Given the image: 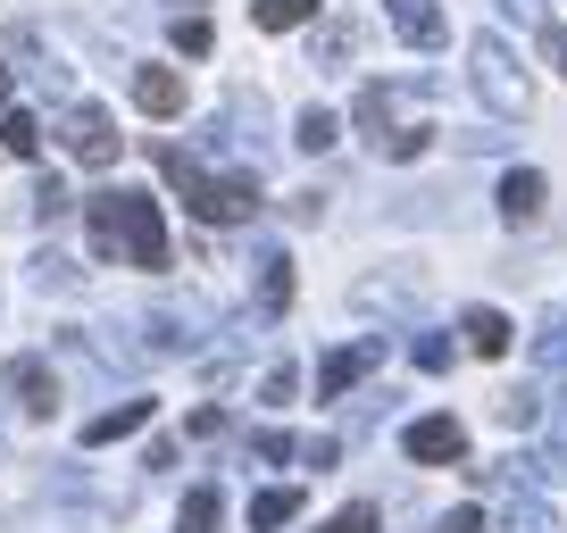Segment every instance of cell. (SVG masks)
Masks as SVG:
<instances>
[{"label":"cell","mask_w":567,"mask_h":533,"mask_svg":"<svg viewBox=\"0 0 567 533\" xmlns=\"http://www.w3.org/2000/svg\"><path fill=\"white\" fill-rule=\"evenodd\" d=\"M159 176L184 192V209L200 217V226H250L259 217V176H209V167L193 159V150L159 143Z\"/></svg>","instance_id":"cell-1"},{"label":"cell","mask_w":567,"mask_h":533,"mask_svg":"<svg viewBox=\"0 0 567 533\" xmlns=\"http://www.w3.org/2000/svg\"><path fill=\"white\" fill-rule=\"evenodd\" d=\"M467 84H476V101L493 108V117H526L534 108V75L517 67V51L493 42V34H476V51H467Z\"/></svg>","instance_id":"cell-2"},{"label":"cell","mask_w":567,"mask_h":533,"mask_svg":"<svg viewBox=\"0 0 567 533\" xmlns=\"http://www.w3.org/2000/svg\"><path fill=\"white\" fill-rule=\"evenodd\" d=\"M117 259L125 266H167V226L151 192H117Z\"/></svg>","instance_id":"cell-3"},{"label":"cell","mask_w":567,"mask_h":533,"mask_svg":"<svg viewBox=\"0 0 567 533\" xmlns=\"http://www.w3.org/2000/svg\"><path fill=\"white\" fill-rule=\"evenodd\" d=\"M68 159L75 167H117V117L101 101H75L68 108Z\"/></svg>","instance_id":"cell-4"},{"label":"cell","mask_w":567,"mask_h":533,"mask_svg":"<svg viewBox=\"0 0 567 533\" xmlns=\"http://www.w3.org/2000/svg\"><path fill=\"white\" fill-rule=\"evenodd\" d=\"M401 450L417 467H460L467 459V426H460V417H417V426L401 433Z\"/></svg>","instance_id":"cell-5"},{"label":"cell","mask_w":567,"mask_h":533,"mask_svg":"<svg viewBox=\"0 0 567 533\" xmlns=\"http://www.w3.org/2000/svg\"><path fill=\"white\" fill-rule=\"evenodd\" d=\"M9 391H18V409H25V417H51V409H59V367H51L42 351L9 358Z\"/></svg>","instance_id":"cell-6"},{"label":"cell","mask_w":567,"mask_h":533,"mask_svg":"<svg viewBox=\"0 0 567 533\" xmlns=\"http://www.w3.org/2000/svg\"><path fill=\"white\" fill-rule=\"evenodd\" d=\"M200 325H209V309H200V301H167L159 317H151V351H167V358L200 351Z\"/></svg>","instance_id":"cell-7"},{"label":"cell","mask_w":567,"mask_h":533,"mask_svg":"<svg viewBox=\"0 0 567 533\" xmlns=\"http://www.w3.org/2000/svg\"><path fill=\"white\" fill-rule=\"evenodd\" d=\"M375 358H384V342H351V351H326V358H318V400H342V391H351L359 375L375 367Z\"/></svg>","instance_id":"cell-8"},{"label":"cell","mask_w":567,"mask_h":533,"mask_svg":"<svg viewBox=\"0 0 567 533\" xmlns=\"http://www.w3.org/2000/svg\"><path fill=\"white\" fill-rule=\"evenodd\" d=\"M392 34L401 42H417V51H443V9H434V0H392Z\"/></svg>","instance_id":"cell-9"},{"label":"cell","mask_w":567,"mask_h":533,"mask_svg":"<svg viewBox=\"0 0 567 533\" xmlns=\"http://www.w3.org/2000/svg\"><path fill=\"white\" fill-rule=\"evenodd\" d=\"M134 108L142 117H176L184 108V75L176 67H134Z\"/></svg>","instance_id":"cell-10"},{"label":"cell","mask_w":567,"mask_h":533,"mask_svg":"<svg viewBox=\"0 0 567 533\" xmlns=\"http://www.w3.org/2000/svg\"><path fill=\"white\" fill-rule=\"evenodd\" d=\"M543 200H550V184L534 176V167H509V176H501V217H509V226H534Z\"/></svg>","instance_id":"cell-11"},{"label":"cell","mask_w":567,"mask_h":533,"mask_svg":"<svg viewBox=\"0 0 567 533\" xmlns=\"http://www.w3.org/2000/svg\"><path fill=\"white\" fill-rule=\"evenodd\" d=\"M151 426V400H117V409H101L84 426V450H109V442H125V433H142Z\"/></svg>","instance_id":"cell-12"},{"label":"cell","mask_w":567,"mask_h":533,"mask_svg":"<svg viewBox=\"0 0 567 533\" xmlns=\"http://www.w3.org/2000/svg\"><path fill=\"white\" fill-rule=\"evenodd\" d=\"M460 334H467V351H476V358H501V351H509V317H501V309H467Z\"/></svg>","instance_id":"cell-13"},{"label":"cell","mask_w":567,"mask_h":533,"mask_svg":"<svg viewBox=\"0 0 567 533\" xmlns=\"http://www.w3.org/2000/svg\"><path fill=\"white\" fill-rule=\"evenodd\" d=\"M217 525H226L217 483H193V492H184V509H176V533H217Z\"/></svg>","instance_id":"cell-14"},{"label":"cell","mask_w":567,"mask_h":533,"mask_svg":"<svg viewBox=\"0 0 567 533\" xmlns=\"http://www.w3.org/2000/svg\"><path fill=\"white\" fill-rule=\"evenodd\" d=\"M501 533H559V509H550L543 492H509V516H501Z\"/></svg>","instance_id":"cell-15"},{"label":"cell","mask_w":567,"mask_h":533,"mask_svg":"<svg viewBox=\"0 0 567 533\" xmlns=\"http://www.w3.org/2000/svg\"><path fill=\"white\" fill-rule=\"evenodd\" d=\"M292 516H301V492H292V483H276V492L250 500V533H284Z\"/></svg>","instance_id":"cell-16"},{"label":"cell","mask_w":567,"mask_h":533,"mask_svg":"<svg viewBox=\"0 0 567 533\" xmlns=\"http://www.w3.org/2000/svg\"><path fill=\"white\" fill-rule=\"evenodd\" d=\"M259 309H267V317L292 309V259H284V250H267V259H259Z\"/></svg>","instance_id":"cell-17"},{"label":"cell","mask_w":567,"mask_h":533,"mask_svg":"<svg viewBox=\"0 0 567 533\" xmlns=\"http://www.w3.org/2000/svg\"><path fill=\"white\" fill-rule=\"evenodd\" d=\"M309 18H318V0H250V25H267V34H292Z\"/></svg>","instance_id":"cell-18"},{"label":"cell","mask_w":567,"mask_h":533,"mask_svg":"<svg viewBox=\"0 0 567 533\" xmlns=\"http://www.w3.org/2000/svg\"><path fill=\"white\" fill-rule=\"evenodd\" d=\"M0 150H9V159H42V125L25 117V108H0Z\"/></svg>","instance_id":"cell-19"},{"label":"cell","mask_w":567,"mask_h":533,"mask_svg":"<svg viewBox=\"0 0 567 533\" xmlns=\"http://www.w3.org/2000/svg\"><path fill=\"white\" fill-rule=\"evenodd\" d=\"M84 275H75L68 250H34V292H75Z\"/></svg>","instance_id":"cell-20"},{"label":"cell","mask_w":567,"mask_h":533,"mask_svg":"<svg viewBox=\"0 0 567 533\" xmlns=\"http://www.w3.org/2000/svg\"><path fill=\"white\" fill-rule=\"evenodd\" d=\"M534 367H567V309H550L534 325Z\"/></svg>","instance_id":"cell-21"},{"label":"cell","mask_w":567,"mask_h":533,"mask_svg":"<svg viewBox=\"0 0 567 533\" xmlns=\"http://www.w3.org/2000/svg\"><path fill=\"white\" fill-rule=\"evenodd\" d=\"M351 117H359V134H392V92H384V84H359Z\"/></svg>","instance_id":"cell-22"},{"label":"cell","mask_w":567,"mask_h":533,"mask_svg":"<svg viewBox=\"0 0 567 533\" xmlns=\"http://www.w3.org/2000/svg\"><path fill=\"white\" fill-rule=\"evenodd\" d=\"M334 134H342L334 108H301V125H292V143H301V150H334Z\"/></svg>","instance_id":"cell-23"},{"label":"cell","mask_w":567,"mask_h":533,"mask_svg":"<svg viewBox=\"0 0 567 533\" xmlns=\"http://www.w3.org/2000/svg\"><path fill=\"white\" fill-rule=\"evenodd\" d=\"M351 51H359V25H342V18L326 25L318 42H309V59H318V67H342V59H351Z\"/></svg>","instance_id":"cell-24"},{"label":"cell","mask_w":567,"mask_h":533,"mask_svg":"<svg viewBox=\"0 0 567 533\" xmlns=\"http://www.w3.org/2000/svg\"><path fill=\"white\" fill-rule=\"evenodd\" d=\"M425 143H434V125H392V134H375L384 159H425Z\"/></svg>","instance_id":"cell-25"},{"label":"cell","mask_w":567,"mask_h":533,"mask_svg":"<svg viewBox=\"0 0 567 533\" xmlns=\"http://www.w3.org/2000/svg\"><path fill=\"white\" fill-rule=\"evenodd\" d=\"M493 417H501V426H517V433H526L534 417H543V391H526V384H517V391H501V400H493Z\"/></svg>","instance_id":"cell-26"},{"label":"cell","mask_w":567,"mask_h":533,"mask_svg":"<svg viewBox=\"0 0 567 533\" xmlns=\"http://www.w3.org/2000/svg\"><path fill=\"white\" fill-rule=\"evenodd\" d=\"M409 358H417L425 375H443V367H451L460 351H451V334H417V342H409Z\"/></svg>","instance_id":"cell-27"},{"label":"cell","mask_w":567,"mask_h":533,"mask_svg":"<svg viewBox=\"0 0 567 533\" xmlns=\"http://www.w3.org/2000/svg\"><path fill=\"white\" fill-rule=\"evenodd\" d=\"M68 209H75V200H68V184H59V176H42V184H34V217H42V226H59Z\"/></svg>","instance_id":"cell-28"},{"label":"cell","mask_w":567,"mask_h":533,"mask_svg":"<svg viewBox=\"0 0 567 533\" xmlns=\"http://www.w3.org/2000/svg\"><path fill=\"white\" fill-rule=\"evenodd\" d=\"M550 475H559V467H567V391H550Z\"/></svg>","instance_id":"cell-29"},{"label":"cell","mask_w":567,"mask_h":533,"mask_svg":"<svg viewBox=\"0 0 567 533\" xmlns=\"http://www.w3.org/2000/svg\"><path fill=\"white\" fill-rule=\"evenodd\" d=\"M209 42H217L209 18H176V51H184V59H209Z\"/></svg>","instance_id":"cell-30"},{"label":"cell","mask_w":567,"mask_h":533,"mask_svg":"<svg viewBox=\"0 0 567 533\" xmlns=\"http://www.w3.org/2000/svg\"><path fill=\"white\" fill-rule=\"evenodd\" d=\"M250 450H259L267 467H284V459H301V442H292V433H276V426H267V433H250Z\"/></svg>","instance_id":"cell-31"},{"label":"cell","mask_w":567,"mask_h":533,"mask_svg":"<svg viewBox=\"0 0 567 533\" xmlns=\"http://www.w3.org/2000/svg\"><path fill=\"white\" fill-rule=\"evenodd\" d=\"M259 391H267V409H284V400L301 391V375H292V367H267V384H259Z\"/></svg>","instance_id":"cell-32"},{"label":"cell","mask_w":567,"mask_h":533,"mask_svg":"<svg viewBox=\"0 0 567 533\" xmlns=\"http://www.w3.org/2000/svg\"><path fill=\"white\" fill-rule=\"evenodd\" d=\"M326 533H375V509H368V500H359V509H342V516H334V525H326Z\"/></svg>","instance_id":"cell-33"},{"label":"cell","mask_w":567,"mask_h":533,"mask_svg":"<svg viewBox=\"0 0 567 533\" xmlns=\"http://www.w3.org/2000/svg\"><path fill=\"white\" fill-rule=\"evenodd\" d=\"M301 459H309V467H334L342 442H334V433H318V442H301Z\"/></svg>","instance_id":"cell-34"},{"label":"cell","mask_w":567,"mask_h":533,"mask_svg":"<svg viewBox=\"0 0 567 533\" xmlns=\"http://www.w3.org/2000/svg\"><path fill=\"white\" fill-rule=\"evenodd\" d=\"M543 59H550V67L567 75V25H543Z\"/></svg>","instance_id":"cell-35"},{"label":"cell","mask_w":567,"mask_h":533,"mask_svg":"<svg viewBox=\"0 0 567 533\" xmlns=\"http://www.w3.org/2000/svg\"><path fill=\"white\" fill-rule=\"evenodd\" d=\"M443 533H484V509H451V516H443Z\"/></svg>","instance_id":"cell-36"},{"label":"cell","mask_w":567,"mask_h":533,"mask_svg":"<svg viewBox=\"0 0 567 533\" xmlns=\"http://www.w3.org/2000/svg\"><path fill=\"white\" fill-rule=\"evenodd\" d=\"M501 18H517V25H534V18H543V0H501Z\"/></svg>","instance_id":"cell-37"},{"label":"cell","mask_w":567,"mask_h":533,"mask_svg":"<svg viewBox=\"0 0 567 533\" xmlns=\"http://www.w3.org/2000/svg\"><path fill=\"white\" fill-rule=\"evenodd\" d=\"M0 108H9V67H0Z\"/></svg>","instance_id":"cell-38"}]
</instances>
